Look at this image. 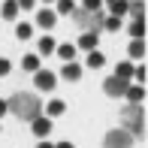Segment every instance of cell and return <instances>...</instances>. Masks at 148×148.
Segmentation results:
<instances>
[{"label":"cell","mask_w":148,"mask_h":148,"mask_svg":"<svg viewBox=\"0 0 148 148\" xmlns=\"http://www.w3.org/2000/svg\"><path fill=\"white\" fill-rule=\"evenodd\" d=\"M127 51H130V58L142 60V58H145V39H133V42H130V49H127Z\"/></svg>","instance_id":"ba28073f"},{"label":"cell","mask_w":148,"mask_h":148,"mask_svg":"<svg viewBox=\"0 0 148 148\" xmlns=\"http://www.w3.org/2000/svg\"><path fill=\"white\" fill-rule=\"evenodd\" d=\"M118 76L130 82V76H133V66H130V64H118Z\"/></svg>","instance_id":"7402d4cb"},{"label":"cell","mask_w":148,"mask_h":148,"mask_svg":"<svg viewBox=\"0 0 148 148\" xmlns=\"http://www.w3.org/2000/svg\"><path fill=\"white\" fill-rule=\"evenodd\" d=\"M6 73H9V60L0 58V76H6Z\"/></svg>","instance_id":"83f0119b"},{"label":"cell","mask_w":148,"mask_h":148,"mask_svg":"<svg viewBox=\"0 0 148 148\" xmlns=\"http://www.w3.org/2000/svg\"><path fill=\"white\" fill-rule=\"evenodd\" d=\"M49 130H51V121H49V118H39V115L33 118V133H36L39 139L49 136Z\"/></svg>","instance_id":"52a82bcc"},{"label":"cell","mask_w":148,"mask_h":148,"mask_svg":"<svg viewBox=\"0 0 148 148\" xmlns=\"http://www.w3.org/2000/svg\"><path fill=\"white\" fill-rule=\"evenodd\" d=\"M109 9H112V15L115 18H121L127 12V0H109Z\"/></svg>","instance_id":"9a60e30c"},{"label":"cell","mask_w":148,"mask_h":148,"mask_svg":"<svg viewBox=\"0 0 148 148\" xmlns=\"http://www.w3.org/2000/svg\"><path fill=\"white\" fill-rule=\"evenodd\" d=\"M124 124H127V133H130V136H139V139L145 136V112H142L139 103H130L124 109Z\"/></svg>","instance_id":"7a4b0ae2"},{"label":"cell","mask_w":148,"mask_h":148,"mask_svg":"<svg viewBox=\"0 0 148 148\" xmlns=\"http://www.w3.org/2000/svg\"><path fill=\"white\" fill-rule=\"evenodd\" d=\"M73 18H76L79 27H85V33H97L100 27H103V15L97 12H88V9H73Z\"/></svg>","instance_id":"3957f363"},{"label":"cell","mask_w":148,"mask_h":148,"mask_svg":"<svg viewBox=\"0 0 148 148\" xmlns=\"http://www.w3.org/2000/svg\"><path fill=\"white\" fill-rule=\"evenodd\" d=\"M106 148H130V133L127 130H112L106 136Z\"/></svg>","instance_id":"5b68a950"},{"label":"cell","mask_w":148,"mask_h":148,"mask_svg":"<svg viewBox=\"0 0 148 148\" xmlns=\"http://www.w3.org/2000/svg\"><path fill=\"white\" fill-rule=\"evenodd\" d=\"M130 36L133 39H142L145 36V18H136V21L130 24Z\"/></svg>","instance_id":"4fadbf2b"},{"label":"cell","mask_w":148,"mask_h":148,"mask_svg":"<svg viewBox=\"0 0 148 148\" xmlns=\"http://www.w3.org/2000/svg\"><path fill=\"white\" fill-rule=\"evenodd\" d=\"M73 9H76L73 0H58V12H60V15H73Z\"/></svg>","instance_id":"ffe728a7"},{"label":"cell","mask_w":148,"mask_h":148,"mask_svg":"<svg viewBox=\"0 0 148 148\" xmlns=\"http://www.w3.org/2000/svg\"><path fill=\"white\" fill-rule=\"evenodd\" d=\"M39 51H42V55H51V51H55V39L42 36V39H39Z\"/></svg>","instance_id":"d6986e66"},{"label":"cell","mask_w":148,"mask_h":148,"mask_svg":"<svg viewBox=\"0 0 148 148\" xmlns=\"http://www.w3.org/2000/svg\"><path fill=\"white\" fill-rule=\"evenodd\" d=\"M103 27H109V30H121V18H115V15H112L109 21H103Z\"/></svg>","instance_id":"484cf974"},{"label":"cell","mask_w":148,"mask_h":148,"mask_svg":"<svg viewBox=\"0 0 148 148\" xmlns=\"http://www.w3.org/2000/svg\"><path fill=\"white\" fill-rule=\"evenodd\" d=\"M15 12H18V0H6L3 3V18H15Z\"/></svg>","instance_id":"e0dca14e"},{"label":"cell","mask_w":148,"mask_h":148,"mask_svg":"<svg viewBox=\"0 0 148 148\" xmlns=\"http://www.w3.org/2000/svg\"><path fill=\"white\" fill-rule=\"evenodd\" d=\"M55 49H58V55L64 58V64H70V60L76 58V49H73L70 42H64V45H55Z\"/></svg>","instance_id":"7c38bea8"},{"label":"cell","mask_w":148,"mask_h":148,"mask_svg":"<svg viewBox=\"0 0 148 148\" xmlns=\"http://www.w3.org/2000/svg\"><path fill=\"white\" fill-rule=\"evenodd\" d=\"M60 112H64V103H60V100H51L49 103V115H60Z\"/></svg>","instance_id":"d4e9b609"},{"label":"cell","mask_w":148,"mask_h":148,"mask_svg":"<svg viewBox=\"0 0 148 148\" xmlns=\"http://www.w3.org/2000/svg\"><path fill=\"white\" fill-rule=\"evenodd\" d=\"M106 94H109V97H124V91L130 88V82H127V79H121V76H112V79H106Z\"/></svg>","instance_id":"277c9868"},{"label":"cell","mask_w":148,"mask_h":148,"mask_svg":"<svg viewBox=\"0 0 148 148\" xmlns=\"http://www.w3.org/2000/svg\"><path fill=\"white\" fill-rule=\"evenodd\" d=\"M21 66H24V70H30V73H36V70H39V58H36V55H27V58L21 60Z\"/></svg>","instance_id":"ac0fdd59"},{"label":"cell","mask_w":148,"mask_h":148,"mask_svg":"<svg viewBox=\"0 0 148 148\" xmlns=\"http://www.w3.org/2000/svg\"><path fill=\"white\" fill-rule=\"evenodd\" d=\"M133 76H136V79H139V85H142V82H145V66H142V64H139V66H136V70H133Z\"/></svg>","instance_id":"4316f807"},{"label":"cell","mask_w":148,"mask_h":148,"mask_svg":"<svg viewBox=\"0 0 148 148\" xmlns=\"http://www.w3.org/2000/svg\"><path fill=\"white\" fill-rule=\"evenodd\" d=\"M6 112H9V109H6V103L0 100V115H6Z\"/></svg>","instance_id":"f546056e"},{"label":"cell","mask_w":148,"mask_h":148,"mask_svg":"<svg viewBox=\"0 0 148 148\" xmlns=\"http://www.w3.org/2000/svg\"><path fill=\"white\" fill-rule=\"evenodd\" d=\"M106 3H109V0H106Z\"/></svg>","instance_id":"836d02e7"},{"label":"cell","mask_w":148,"mask_h":148,"mask_svg":"<svg viewBox=\"0 0 148 148\" xmlns=\"http://www.w3.org/2000/svg\"><path fill=\"white\" fill-rule=\"evenodd\" d=\"M15 33H18V39H30V24H18V27H15Z\"/></svg>","instance_id":"cb8c5ba5"},{"label":"cell","mask_w":148,"mask_h":148,"mask_svg":"<svg viewBox=\"0 0 148 148\" xmlns=\"http://www.w3.org/2000/svg\"><path fill=\"white\" fill-rule=\"evenodd\" d=\"M64 76L70 79V82H76V79L82 76V66H79V64H73V60H70V64H64Z\"/></svg>","instance_id":"8fae6325"},{"label":"cell","mask_w":148,"mask_h":148,"mask_svg":"<svg viewBox=\"0 0 148 148\" xmlns=\"http://www.w3.org/2000/svg\"><path fill=\"white\" fill-rule=\"evenodd\" d=\"M6 109H9L12 115H18L21 121H33L39 115V100L33 97V94H15V97L6 103Z\"/></svg>","instance_id":"6da1fadb"},{"label":"cell","mask_w":148,"mask_h":148,"mask_svg":"<svg viewBox=\"0 0 148 148\" xmlns=\"http://www.w3.org/2000/svg\"><path fill=\"white\" fill-rule=\"evenodd\" d=\"M127 12L133 15V21H136V18H145V3L142 0H139V3H130V0H127Z\"/></svg>","instance_id":"9c48e42d"},{"label":"cell","mask_w":148,"mask_h":148,"mask_svg":"<svg viewBox=\"0 0 148 148\" xmlns=\"http://www.w3.org/2000/svg\"><path fill=\"white\" fill-rule=\"evenodd\" d=\"M103 64H106V58L100 55V51H91V55H88V66H94V70H97V66H103Z\"/></svg>","instance_id":"44dd1931"},{"label":"cell","mask_w":148,"mask_h":148,"mask_svg":"<svg viewBox=\"0 0 148 148\" xmlns=\"http://www.w3.org/2000/svg\"><path fill=\"white\" fill-rule=\"evenodd\" d=\"M124 97L130 100V103H139V100H145V91H142V85H139V88H133V85H130V88L124 91Z\"/></svg>","instance_id":"5bb4252c"},{"label":"cell","mask_w":148,"mask_h":148,"mask_svg":"<svg viewBox=\"0 0 148 148\" xmlns=\"http://www.w3.org/2000/svg\"><path fill=\"white\" fill-rule=\"evenodd\" d=\"M18 6L21 9H33V0H18Z\"/></svg>","instance_id":"f1b7e54d"},{"label":"cell","mask_w":148,"mask_h":148,"mask_svg":"<svg viewBox=\"0 0 148 148\" xmlns=\"http://www.w3.org/2000/svg\"><path fill=\"white\" fill-rule=\"evenodd\" d=\"M100 6H103V0H82V9H88V12H97Z\"/></svg>","instance_id":"603a6c76"},{"label":"cell","mask_w":148,"mask_h":148,"mask_svg":"<svg viewBox=\"0 0 148 148\" xmlns=\"http://www.w3.org/2000/svg\"><path fill=\"white\" fill-rule=\"evenodd\" d=\"M55 85H58L55 73H49V70H36V88H39V91H51Z\"/></svg>","instance_id":"8992f818"},{"label":"cell","mask_w":148,"mask_h":148,"mask_svg":"<svg viewBox=\"0 0 148 148\" xmlns=\"http://www.w3.org/2000/svg\"><path fill=\"white\" fill-rule=\"evenodd\" d=\"M55 148H73V145H70V142H60V145H55Z\"/></svg>","instance_id":"1f68e13d"},{"label":"cell","mask_w":148,"mask_h":148,"mask_svg":"<svg viewBox=\"0 0 148 148\" xmlns=\"http://www.w3.org/2000/svg\"><path fill=\"white\" fill-rule=\"evenodd\" d=\"M39 148H55V145H51V142H45V139H42V142H39Z\"/></svg>","instance_id":"4dcf8cb0"},{"label":"cell","mask_w":148,"mask_h":148,"mask_svg":"<svg viewBox=\"0 0 148 148\" xmlns=\"http://www.w3.org/2000/svg\"><path fill=\"white\" fill-rule=\"evenodd\" d=\"M36 21L42 24V27H51V24H55V12H51V9H39L36 12Z\"/></svg>","instance_id":"30bf717a"},{"label":"cell","mask_w":148,"mask_h":148,"mask_svg":"<svg viewBox=\"0 0 148 148\" xmlns=\"http://www.w3.org/2000/svg\"><path fill=\"white\" fill-rule=\"evenodd\" d=\"M97 45V33H82V39H79V49H94Z\"/></svg>","instance_id":"2e32d148"},{"label":"cell","mask_w":148,"mask_h":148,"mask_svg":"<svg viewBox=\"0 0 148 148\" xmlns=\"http://www.w3.org/2000/svg\"><path fill=\"white\" fill-rule=\"evenodd\" d=\"M49 3H55V0H49Z\"/></svg>","instance_id":"d6a6232c"}]
</instances>
